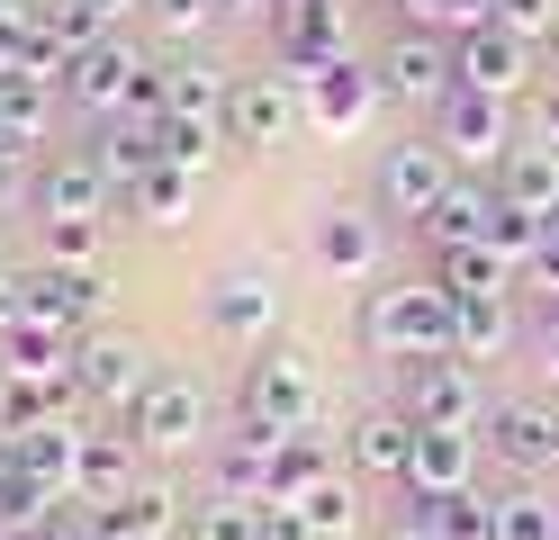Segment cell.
<instances>
[{
  "label": "cell",
  "mask_w": 559,
  "mask_h": 540,
  "mask_svg": "<svg viewBox=\"0 0 559 540\" xmlns=\"http://www.w3.org/2000/svg\"><path fill=\"white\" fill-rule=\"evenodd\" d=\"M361 351L370 360H451V298L442 288H370L361 298Z\"/></svg>",
  "instance_id": "6da1fadb"
},
{
  "label": "cell",
  "mask_w": 559,
  "mask_h": 540,
  "mask_svg": "<svg viewBox=\"0 0 559 540\" xmlns=\"http://www.w3.org/2000/svg\"><path fill=\"white\" fill-rule=\"evenodd\" d=\"M317 415H325V379H317V360L262 343V351H253V370H243V423H262V432H317Z\"/></svg>",
  "instance_id": "7a4b0ae2"
},
{
  "label": "cell",
  "mask_w": 559,
  "mask_h": 540,
  "mask_svg": "<svg viewBox=\"0 0 559 540\" xmlns=\"http://www.w3.org/2000/svg\"><path fill=\"white\" fill-rule=\"evenodd\" d=\"M433 135H442V154H451L461 180H497V171L514 163V99H497V91H451V99L433 108Z\"/></svg>",
  "instance_id": "3957f363"
},
{
  "label": "cell",
  "mask_w": 559,
  "mask_h": 540,
  "mask_svg": "<svg viewBox=\"0 0 559 540\" xmlns=\"http://www.w3.org/2000/svg\"><path fill=\"white\" fill-rule=\"evenodd\" d=\"M307 135V99H298V72H235L226 91V144L243 154H280V144Z\"/></svg>",
  "instance_id": "277c9868"
},
{
  "label": "cell",
  "mask_w": 559,
  "mask_h": 540,
  "mask_svg": "<svg viewBox=\"0 0 559 540\" xmlns=\"http://www.w3.org/2000/svg\"><path fill=\"white\" fill-rule=\"evenodd\" d=\"M451 154H442V135H425V144H389V154H379V216H406V226H425V216L451 199Z\"/></svg>",
  "instance_id": "5b68a950"
},
{
  "label": "cell",
  "mask_w": 559,
  "mask_h": 540,
  "mask_svg": "<svg viewBox=\"0 0 559 540\" xmlns=\"http://www.w3.org/2000/svg\"><path fill=\"white\" fill-rule=\"evenodd\" d=\"M298 99H307V127L353 135V127H370V108L389 99V91H379V63L325 55V63H298Z\"/></svg>",
  "instance_id": "8992f818"
},
{
  "label": "cell",
  "mask_w": 559,
  "mask_h": 540,
  "mask_svg": "<svg viewBox=\"0 0 559 540\" xmlns=\"http://www.w3.org/2000/svg\"><path fill=\"white\" fill-rule=\"evenodd\" d=\"M145 55H135L127 46V36H99V46L73 63V72H63V99H73V108H91V118H127V108H135V91H145Z\"/></svg>",
  "instance_id": "52a82bcc"
},
{
  "label": "cell",
  "mask_w": 559,
  "mask_h": 540,
  "mask_svg": "<svg viewBox=\"0 0 559 540\" xmlns=\"http://www.w3.org/2000/svg\"><path fill=\"white\" fill-rule=\"evenodd\" d=\"M199 423H207L199 387H190L181 370H154L145 396L127 406V442H145V451H190V442H199Z\"/></svg>",
  "instance_id": "ba28073f"
},
{
  "label": "cell",
  "mask_w": 559,
  "mask_h": 540,
  "mask_svg": "<svg viewBox=\"0 0 559 540\" xmlns=\"http://www.w3.org/2000/svg\"><path fill=\"white\" fill-rule=\"evenodd\" d=\"M451 72H461V91H497L514 99L523 82H533V36H514V27H469V36H451Z\"/></svg>",
  "instance_id": "9c48e42d"
},
{
  "label": "cell",
  "mask_w": 559,
  "mask_h": 540,
  "mask_svg": "<svg viewBox=\"0 0 559 540\" xmlns=\"http://www.w3.org/2000/svg\"><path fill=\"white\" fill-rule=\"evenodd\" d=\"M406 415L433 423V432H478V370L461 351L451 360H415L406 370Z\"/></svg>",
  "instance_id": "30bf717a"
},
{
  "label": "cell",
  "mask_w": 559,
  "mask_h": 540,
  "mask_svg": "<svg viewBox=\"0 0 559 540\" xmlns=\"http://www.w3.org/2000/svg\"><path fill=\"white\" fill-rule=\"evenodd\" d=\"M207 324H217L226 343L262 351L271 324H280V279L271 271H217V279H207Z\"/></svg>",
  "instance_id": "8fae6325"
},
{
  "label": "cell",
  "mask_w": 559,
  "mask_h": 540,
  "mask_svg": "<svg viewBox=\"0 0 559 540\" xmlns=\"http://www.w3.org/2000/svg\"><path fill=\"white\" fill-rule=\"evenodd\" d=\"M145 379H154V360L135 343H73V396H82V406L127 423V406L145 396Z\"/></svg>",
  "instance_id": "7c38bea8"
},
{
  "label": "cell",
  "mask_w": 559,
  "mask_h": 540,
  "mask_svg": "<svg viewBox=\"0 0 559 540\" xmlns=\"http://www.w3.org/2000/svg\"><path fill=\"white\" fill-rule=\"evenodd\" d=\"M317 262H325L334 279H379V262H389V216L325 207V216H317Z\"/></svg>",
  "instance_id": "4fadbf2b"
},
{
  "label": "cell",
  "mask_w": 559,
  "mask_h": 540,
  "mask_svg": "<svg viewBox=\"0 0 559 540\" xmlns=\"http://www.w3.org/2000/svg\"><path fill=\"white\" fill-rule=\"evenodd\" d=\"M379 91H389V99H433V108H442L451 91H461V72H451V46H433L425 27L397 36V46L379 55Z\"/></svg>",
  "instance_id": "5bb4252c"
},
{
  "label": "cell",
  "mask_w": 559,
  "mask_h": 540,
  "mask_svg": "<svg viewBox=\"0 0 559 540\" xmlns=\"http://www.w3.org/2000/svg\"><path fill=\"white\" fill-rule=\"evenodd\" d=\"M415 432H425V423H415L406 406H370L353 432H343V451H353V468H361V478H389V487H406Z\"/></svg>",
  "instance_id": "9a60e30c"
},
{
  "label": "cell",
  "mask_w": 559,
  "mask_h": 540,
  "mask_svg": "<svg viewBox=\"0 0 559 540\" xmlns=\"http://www.w3.org/2000/svg\"><path fill=\"white\" fill-rule=\"evenodd\" d=\"M118 180L99 171V154H46L37 163V216H109Z\"/></svg>",
  "instance_id": "2e32d148"
},
{
  "label": "cell",
  "mask_w": 559,
  "mask_h": 540,
  "mask_svg": "<svg viewBox=\"0 0 559 540\" xmlns=\"http://www.w3.org/2000/svg\"><path fill=\"white\" fill-rule=\"evenodd\" d=\"M19 288H27V315L63 324V334L99 324V271H73V262H37V271H27Z\"/></svg>",
  "instance_id": "e0dca14e"
},
{
  "label": "cell",
  "mask_w": 559,
  "mask_h": 540,
  "mask_svg": "<svg viewBox=\"0 0 559 540\" xmlns=\"http://www.w3.org/2000/svg\"><path fill=\"white\" fill-rule=\"evenodd\" d=\"M406 487L415 495H469L478 487V432H415V459H406Z\"/></svg>",
  "instance_id": "ac0fdd59"
},
{
  "label": "cell",
  "mask_w": 559,
  "mask_h": 540,
  "mask_svg": "<svg viewBox=\"0 0 559 540\" xmlns=\"http://www.w3.org/2000/svg\"><path fill=\"white\" fill-rule=\"evenodd\" d=\"M262 19H271V36H280V55H289V72L343 55V0H271Z\"/></svg>",
  "instance_id": "d6986e66"
},
{
  "label": "cell",
  "mask_w": 559,
  "mask_h": 540,
  "mask_svg": "<svg viewBox=\"0 0 559 540\" xmlns=\"http://www.w3.org/2000/svg\"><path fill=\"white\" fill-rule=\"evenodd\" d=\"M487 451H497L506 468H559V415L550 406H497V432H487Z\"/></svg>",
  "instance_id": "ffe728a7"
},
{
  "label": "cell",
  "mask_w": 559,
  "mask_h": 540,
  "mask_svg": "<svg viewBox=\"0 0 559 540\" xmlns=\"http://www.w3.org/2000/svg\"><path fill=\"white\" fill-rule=\"evenodd\" d=\"M99 531L109 540H171L181 531V495H171L163 478H135L118 504H99Z\"/></svg>",
  "instance_id": "44dd1931"
},
{
  "label": "cell",
  "mask_w": 559,
  "mask_h": 540,
  "mask_svg": "<svg viewBox=\"0 0 559 540\" xmlns=\"http://www.w3.org/2000/svg\"><path fill=\"white\" fill-rule=\"evenodd\" d=\"M82 442L91 432H73V423H27L19 432V478H37V487H55V495H73V468H82Z\"/></svg>",
  "instance_id": "7402d4cb"
},
{
  "label": "cell",
  "mask_w": 559,
  "mask_h": 540,
  "mask_svg": "<svg viewBox=\"0 0 559 540\" xmlns=\"http://www.w3.org/2000/svg\"><path fill=\"white\" fill-rule=\"evenodd\" d=\"M451 351H461L469 370L478 360H506L514 351V307L506 298H451Z\"/></svg>",
  "instance_id": "603a6c76"
},
{
  "label": "cell",
  "mask_w": 559,
  "mask_h": 540,
  "mask_svg": "<svg viewBox=\"0 0 559 540\" xmlns=\"http://www.w3.org/2000/svg\"><path fill=\"white\" fill-rule=\"evenodd\" d=\"M433 288H442V298H506V288H514V262H506L497 243H451L442 271H433Z\"/></svg>",
  "instance_id": "cb8c5ba5"
},
{
  "label": "cell",
  "mask_w": 559,
  "mask_h": 540,
  "mask_svg": "<svg viewBox=\"0 0 559 540\" xmlns=\"http://www.w3.org/2000/svg\"><path fill=\"white\" fill-rule=\"evenodd\" d=\"M91 154H99V171H109L118 190H135V180L163 163V135H154L145 118H99V144H91Z\"/></svg>",
  "instance_id": "d4e9b609"
},
{
  "label": "cell",
  "mask_w": 559,
  "mask_h": 540,
  "mask_svg": "<svg viewBox=\"0 0 559 540\" xmlns=\"http://www.w3.org/2000/svg\"><path fill=\"white\" fill-rule=\"evenodd\" d=\"M487 216H497V180H451V199L425 216V235L451 252V243H487Z\"/></svg>",
  "instance_id": "484cf974"
},
{
  "label": "cell",
  "mask_w": 559,
  "mask_h": 540,
  "mask_svg": "<svg viewBox=\"0 0 559 540\" xmlns=\"http://www.w3.org/2000/svg\"><path fill=\"white\" fill-rule=\"evenodd\" d=\"M190 190H199V171H181V163H154L145 180H135V190H118L127 199V216H145L154 235H171L190 216Z\"/></svg>",
  "instance_id": "4316f807"
},
{
  "label": "cell",
  "mask_w": 559,
  "mask_h": 540,
  "mask_svg": "<svg viewBox=\"0 0 559 540\" xmlns=\"http://www.w3.org/2000/svg\"><path fill=\"white\" fill-rule=\"evenodd\" d=\"M497 190L533 216H559V144H514V163L497 171Z\"/></svg>",
  "instance_id": "83f0119b"
},
{
  "label": "cell",
  "mask_w": 559,
  "mask_h": 540,
  "mask_svg": "<svg viewBox=\"0 0 559 540\" xmlns=\"http://www.w3.org/2000/svg\"><path fill=\"white\" fill-rule=\"evenodd\" d=\"M226 91L235 82L217 63H199V55L190 63H163V118H226Z\"/></svg>",
  "instance_id": "f1b7e54d"
},
{
  "label": "cell",
  "mask_w": 559,
  "mask_h": 540,
  "mask_svg": "<svg viewBox=\"0 0 559 540\" xmlns=\"http://www.w3.org/2000/svg\"><path fill=\"white\" fill-rule=\"evenodd\" d=\"M37 36H46V46L63 55V72H73V63H82V55L99 46V36H118V27L99 19L91 0H37Z\"/></svg>",
  "instance_id": "f546056e"
},
{
  "label": "cell",
  "mask_w": 559,
  "mask_h": 540,
  "mask_svg": "<svg viewBox=\"0 0 559 540\" xmlns=\"http://www.w3.org/2000/svg\"><path fill=\"white\" fill-rule=\"evenodd\" d=\"M135 478H127V432H91L82 442V468H73V495L82 504H118Z\"/></svg>",
  "instance_id": "4dcf8cb0"
},
{
  "label": "cell",
  "mask_w": 559,
  "mask_h": 540,
  "mask_svg": "<svg viewBox=\"0 0 559 540\" xmlns=\"http://www.w3.org/2000/svg\"><path fill=\"white\" fill-rule=\"evenodd\" d=\"M325 478H334L325 442H317V432H289V442H280V459H271V495H262V504H298L307 487H325Z\"/></svg>",
  "instance_id": "1f68e13d"
},
{
  "label": "cell",
  "mask_w": 559,
  "mask_h": 540,
  "mask_svg": "<svg viewBox=\"0 0 559 540\" xmlns=\"http://www.w3.org/2000/svg\"><path fill=\"white\" fill-rule=\"evenodd\" d=\"M37 235H46V262H73V271H99V252H109L99 216H37Z\"/></svg>",
  "instance_id": "d6a6232c"
},
{
  "label": "cell",
  "mask_w": 559,
  "mask_h": 540,
  "mask_svg": "<svg viewBox=\"0 0 559 540\" xmlns=\"http://www.w3.org/2000/svg\"><path fill=\"white\" fill-rule=\"evenodd\" d=\"M163 163H181V171H207L226 154V118H163Z\"/></svg>",
  "instance_id": "836d02e7"
},
{
  "label": "cell",
  "mask_w": 559,
  "mask_h": 540,
  "mask_svg": "<svg viewBox=\"0 0 559 540\" xmlns=\"http://www.w3.org/2000/svg\"><path fill=\"white\" fill-rule=\"evenodd\" d=\"M497 540H559V495H542V487L497 495Z\"/></svg>",
  "instance_id": "e575fe53"
},
{
  "label": "cell",
  "mask_w": 559,
  "mask_h": 540,
  "mask_svg": "<svg viewBox=\"0 0 559 540\" xmlns=\"http://www.w3.org/2000/svg\"><path fill=\"white\" fill-rule=\"evenodd\" d=\"M190 540H262V504L207 495V504H190Z\"/></svg>",
  "instance_id": "d590c367"
},
{
  "label": "cell",
  "mask_w": 559,
  "mask_h": 540,
  "mask_svg": "<svg viewBox=\"0 0 559 540\" xmlns=\"http://www.w3.org/2000/svg\"><path fill=\"white\" fill-rule=\"evenodd\" d=\"M433 514H442V540H497V495H433Z\"/></svg>",
  "instance_id": "8d00e7d4"
},
{
  "label": "cell",
  "mask_w": 559,
  "mask_h": 540,
  "mask_svg": "<svg viewBox=\"0 0 559 540\" xmlns=\"http://www.w3.org/2000/svg\"><path fill=\"white\" fill-rule=\"evenodd\" d=\"M298 514L317 523V540H343L361 504H353V487H343V478H325V487H307V495H298Z\"/></svg>",
  "instance_id": "74e56055"
},
{
  "label": "cell",
  "mask_w": 559,
  "mask_h": 540,
  "mask_svg": "<svg viewBox=\"0 0 559 540\" xmlns=\"http://www.w3.org/2000/svg\"><path fill=\"white\" fill-rule=\"evenodd\" d=\"M406 19H415V27H451V36H469V27L497 19V0H406Z\"/></svg>",
  "instance_id": "f35d334b"
},
{
  "label": "cell",
  "mask_w": 559,
  "mask_h": 540,
  "mask_svg": "<svg viewBox=\"0 0 559 540\" xmlns=\"http://www.w3.org/2000/svg\"><path fill=\"white\" fill-rule=\"evenodd\" d=\"M497 27H514V36H533V46H542V36L559 27V0H497Z\"/></svg>",
  "instance_id": "ab89813d"
},
{
  "label": "cell",
  "mask_w": 559,
  "mask_h": 540,
  "mask_svg": "<svg viewBox=\"0 0 559 540\" xmlns=\"http://www.w3.org/2000/svg\"><path fill=\"white\" fill-rule=\"evenodd\" d=\"M10 207H37V163L27 154H0V216Z\"/></svg>",
  "instance_id": "60d3db41"
},
{
  "label": "cell",
  "mask_w": 559,
  "mask_h": 540,
  "mask_svg": "<svg viewBox=\"0 0 559 540\" xmlns=\"http://www.w3.org/2000/svg\"><path fill=\"white\" fill-rule=\"evenodd\" d=\"M145 10H154V19L171 27V36H199L207 19H217V10H226V0H145Z\"/></svg>",
  "instance_id": "b9f144b4"
},
{
  "label": "cell",
  "mask_w": 559,
  "mask_h": 540,
  "mask_svg": "<svg viewBox=\"0 0 559 540\" xmlns=\"http://www.w3.org/2000/svg\"><path fill=\"white\" fill-rule=\"evenodd\" d=\"M262 540H317V523L298 504H262Z\"/></svg>",
  "instance_id": "7bdbcfd3"
},
{
  "label": "cell",
  "mask_w": 559,
  "mask_h": 540,
  "mask_svg": "<svg viewBox=\"0 0 559 540\" xmlns=\"http://www.w3.org/2000/svg\"><path fill=\"white\" fill-rule=\"evenodd\" d=\"M19 324H27V288H19V279H0V343H10Z\"/></svg>",
  "instance_id": "ee69618b"
},
{
  "label": "cell",
  "mask_w": 559,
  "mask_h": 540,
  "mask_svg": "<svg viewBox=\"0 0 559 540\" xmlns=\"http://www.w3.org/2000/svg\"><path fill=\"white\" fill-rule=\"evenodd\" d=\"M533 279L559 298V226H550V235H542V252H533Z\"/></svg>",
  "instance_id": "f6af8a7d"
},
{
  "label": "cell",
  "mask_w": 559,
  "mask_h": 540,
  "mask_svg": "<svg viewBox=\"0 0 559 540\" xmlns=\"http://www.w3.org/2000/svg\"><path fill=\"white\" fill-rule=\"evenodd\" d=\"M533 127H542V144H559V82L533 99Z\"/></svg>",
  "instance_id": "bcb514c9"
},
{
  "label": "cell",
  "mask_w": 559,
  "mask_h": 540,
  "mask_svg": "<svg viewBox=\"0 0 559 540\" xmlns=\"http://www.w3.org/2000/svg\"><path fill=\"white\" fill-rule=\"evenodd\" d=\"M542 370L559 379V307H542Z\"/></svg>",
  "instance_id": "7dc6e473"
},
{
  "label": "cell",
  "mask_w": 559,
  "mask_h": 540,
  "mask_svg": "<svg viewBox=\"0 0 559 540\" xmlns=\"http://www.w3.org/2000/svg\"><path fill=\"white\" fill-rule=\"evenodd\" d=\"M46 540H109V531H99V514H91V523H55Z\"/></svg>",
  "instance_id": "c3c4849f"
},
{
  "label": "cell",
  "mask_w": 559,
  "mask_h": 540,
  "mask_svg": "<svg viewBox=\"0 0 559 540\" xmlns=\"http://www.w3.org/2000/svg\"><path fill=\"white\" fill-rule=\"evenodd\" d=\"M91 10H99V19H109V27H118L127 10H145V0H91Z\"/></svg>",
  "instance_id": "681fc988"
},
{
  "label": "cell",
  "mask_w": 559,
  "mask_h": 540,
  "mask_svg": "<svg viewBox=\"0 0 559 540\" xmlns=\"http://www.w3.org/2000/svg\"><path fill=\"white\" fill-rule=\"evenodd\" d=\"M542 46H550V82H559V27H550V36H542Z\"/></svg>",
  "instance_id": "f907efd6"
},
{
  "label": "cell",
  "mask_w": 559,
  "mask_h": 540,
  "mask_svg": "<svg viewBox=\"0 0 559 540\" xmlns=\"http://www.w3.org/2000/svg\"><path fill=\"white\" fill-rule=\"evenodd\" d=\"M0 154H10V135H0Z\"/></svg>",
  "instance_id": "816d5d0a"
},
{
  "label": "cell",
  "mask_w": 559,
  "mask_h": 540,
  "mask_svg": "<svg viewBox=\"0 0 559 540\" xmlns=\"http://www.w3.org/2000/svg\"><path fill=\"white\" fill-rule=\"evenodd\" d=\"M550 226H559V216H550Z\"/></svg>",
  "instance_id": "f5cc1de1"
},
{
  "label": "cell",
  "mask_w": 559,
  "mask_h": 540,
  "mask_svg": "<svg viewBox=\"0 0 559 540\" xmlns=\"http://www.w3.org/2000/svg\"><path fill=\"white\" fill-rule=\"evenodd\" d=\"M550 307H559V298H550Z\"/></svg>",
  "instance_id": "db71d44e"
}]
</instances>
